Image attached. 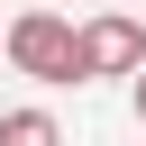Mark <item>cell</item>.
<instances>
[{
    "mask_svg": "<svg viewBox=\"0 0 146 146\" xmlns=\"http://www.w3.org/2000/svg\"><path fill=\"white\" fill-rule=\"evenodd\" d=\"M9 64H18L27 82H91V73H82V27H73L64 9H18V18H9Z\"/></svg>",
    "mask_w": 146,
    "mask_h": 146,
    "instance_id": "cell-1",
    "label": "cell"
},
{
    "mask_svg": "<svg viewBox=\"0 0 146 146\" xmlns=\"http://www.w3.org/2000/svg\"><path fill=\"white\" fill-rule=\"evenodd\" d=\"M82 73H146V27L137 18H91L82 27Z\"/></svg>",
    "mask_w": 146,
    "mask_h": 146,
    "instance_id": "cell-2",
    "label": "cell"
},
{
    "mask_svg": "<svg viewBox=\"0 0 146 146\" xmlns=\"http://www.w3.org/2000/svg\"><path fill=\"white\" fill-rule=\"evenodd\" d=\"M0 146H64V128L46 110H0Z\"/></svg>",
    "mask_w": 146,
    "mask_h": 146,
    "instance_id": "cell-3",
    "label": "cell"
},
{
    "mask_svg": "<svg viewBox=\"0 0 146 146\" xmlns=\"http://www.w3.org/2000/svg\"><path fill=\"white\" fill-rule=\"evenodd\" d=\"M128 100H137V128H146V73H137V91H128Z\"/></svg>",
    "mask_w": 146,
    "mask_h": 146,
    "instance_id": "cell-4",
    "label": "cell"
},
{
    "mask_svg": "<svg viewBox=\"0 0 146 146\" xmlns=\"http://www.w3.org/2000/svg\"><path fill=\"white\" fill-rule=\"evenodd\" d=\"M0 46H9V36H0Z\"/></svg>",
    "mask_w": 146,
    "mask_h": 146,
    "instance_id": "cell-5",
    "label": "cell"
}]
</instances>
